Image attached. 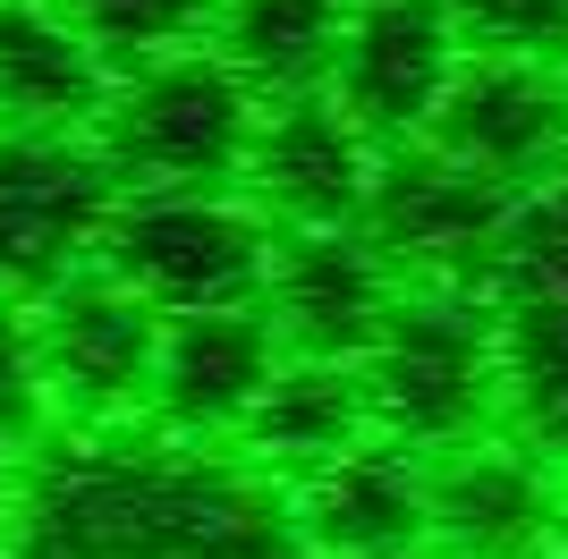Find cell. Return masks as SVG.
I'll return each mask as SVG.
<instances>
[{
  "mask_svg": "<svg viewBox=\"0 0 568 559\" xmlns=\"http://www.w3.org/2000/svg\"><path fill=\"white\" fill-rule=\"evenodd\" d=\"M390 559H442V551H433V542H425V551H390Z\"/></svg>",
  "mask_w": 568,
  "mask_h": 559,
  "instance_id": "obj_24",
  "label": "cell"
},
{
  "mask_svg": "<svg viewBox=\"0 0 568 559\" xmlns=\"http://www.w3.org/2000/svg\"><path fill=\"white\" fill-rule=\"evenodd\" d=\"M281 331L263 305H204V314H162V348H153V390L144 424L187 433V441H237L246 407L263 398L281 365Z\"/></svg>",
  "mask_w": 568,
  "mask_h": 559,
  "instance_id": "obj_14",
  "label": "cell"
},
{
  "mask_svg": "<svg viewBox=\"0 0 568 559\" xmlns=\"http://www.w3.org/2000/svg\"><path fill=\"white\" fill-rule=\"evenodd\" d=\"M560 60H568V51H560Z\"/></svg>",
  "mask_w": 568,
  "mask_h": 559,
  "instance_id": "obj_26",
  "label": "cell"
},
{
  "mask_svg": "<svg viewBox=\"0 0 568 559\" xmlns=\"http://www.w3.org/2000/svg\"><path fill=\"white\" fill-rule=\"evenodd\" d=\"M407 280L382 263V246L356 221L339 230H272V263H263V314L281 331L288 356H356L374 348V331L390 323Z\"/></svg>",
  "mask_w": 568,
  "mask_h": 559,
  "instance_id": "obj_10",
  "label": "cell"
},
{
  "mask_svg": "<svg viewBox=\"0 0 568 559\" xmlns=\"http://www.w3.org/2000/svg\"><path fill=\"white\" fill-rule=\"evenodd\" d=\"M9 509H18V458L0 449V535H9Z\"/></svg>",
  "mask_w": 568,
  "mask_h": 559,
  "instance_id": "obj_22",
  "label": "cell"
},
{
  "mask_svg": "<svg viewBox=\"0 0 568 559\" xmlns=\"http://www.w3.org/2000/svg\"><path fill=\"white\" fill-rule=\"evenodd\" d=\"M94 263L128 280L153 314L255 305L272 263V212L246 186H119Z\"/></svg>",
  "mask_w": 568,
  "mask_h": 559,
  "instance_id": "obj_4",
  "label": "cell"
},
{
  "mask_svg": "<svg viewBox=\"0 0 568 559\" xmlns=\"http://www.w3.org/2000/svg\"><path fill=\"white\" fill-rule=\"evenodd\" d=\"M111 69L77 34L69 0H0V128H85L94 136Z\"/></svg>",
  "mask_w": 568,
  "mask_h": 559,
  "instance_id": "obj_16",
  "label": "cell"
},
{
  "mask_svg": "<svg viewBox=\"0 0 568 559\" xmlns=\"http://www.w3.org/2000/svg\"><path fill=\"white\" fill-rule=\"evenodd\" d=\"M365 407L382 441H407L416 458L458 449L475 433L509 424V382H500V331L484 288H399L390 323L356 356Z\"/></svg>",
  "mask_w": 568,
  "mask_h": 559,
  "instance_id": "obj_2",
  "label": "cell"
},
{
  "mask_svg": "<svg viewBox=\"0 0 568 559\" xmlns=\"http://www.w3.org/2000/svg\"><path fill=\"white\" fill-rule=\"evenodd\" d=\"M458 60H467V34L442 0H356L332 60V102L374 144H407L433 128Z\"/></svg>",
  "mask_w": 568,
  "mask_h": 559,
  "instance_id": "obj_11",
  "label": "cell"
},
{
  "mask_svg": "<svg viewBox=\"0 0 568 559\" xmlns=\"http://www.w3.org/2000/svg\"><path fill=\"white\" fill-rule=\"evenodd\" d=\"M348 9L356 0H221L213 9V51L263 93V102L314 93V85H332Z\"/></svg>",
  "mask_w": 568,
  "mask_h": 559,
  "instance_id": "obj_18",
  "label": "cell"
},
{
  "mask_svg": "<svg viewBox=\"0 0 568 559\" xmlns=\"http://www.w3.org/2000/svg\"><path fill=\"white\" fill-rule=\"evenodd\" d=\"M425 509L442 559H535L560 526V466L509 424L425 458Z\"/></svg>",
  "mask_w": 568,
  "mask_h": 559,
  "instance_id": "obj_12",
  "label": "cell"
},
{
  "mask_svg": "<svg viewBox=\"0 0 568 559\" xmlns=\"http://www.w3.org/2000/svg\"><path fill=\"white\" fill-rule=\"evenodd\" d=\"M34 339H43V373H51L60 424H136L144 416L162 314L128 280H111L102 263L69 272L60 288L34 297Z\"/></svg>",
  "mask_w": 568,
  "mask_h": 559,
  "instance_id": "obj_9",
  "label": "cell"
},
{
  "mask_svg": "<svg viewBox=\"0 0 568 559\" xmlns=\"http://www.w3.org/2000/svg\"><path fill=\"white\" fill-rule=\"evenodd\" d=\"M213 9L221 0H69L77 34L94 43V60L111 77L153 69V60H170V51L213 43Z\"/></svg>",
  "mask_w": 568,
  "mask_h": 559,
  "instance_id": "obj_19",
  "label": "cell"
},
{
  "mask_svg": "<svg viewBox=\"0 0 568 559\" xmlns=\"http://www.w3.org/2000/svg\"><path fill=\"white\" fill-rule=\"evenodd\" d=\"M365 433H374V407H365L356 365H339V356H281L272 382H263V398L246 407V424H237V449H246L263 475L297 484L306 466L356 449Z\"/></svg>",
  "mask_w": 568,
  "mask_h": 559,
  "instance_id": "obj_17",
  "label": "cell"
},
{
  "mask_svg": "<svg viewBox=\"0 0 568 559\" xmlns=\"http://www.w3.org/2000/svg\"><path fill=\"white\" fill-rule=\"evenodd\" d=\"M551 551H568V484H560V526H551Z\"/></svg>",
  "mask_w": 568,
  "mask_h": 559,
  "instance_id": "obj_23",
  "label": "cell"
},
{
  "mask_svg": "<svg viewBox=\"0 0 568 559\" xmlns=\"http://www.w3.org/2000/svg\"><path fill=\"white\" fill-rule=\"evenodd\" d=\"M467 43L500 51H568V0H442Z\"/></svg>",
  "mask_w": 568,
  "mask_h": 559,
  "instance_id": "obj_21",
  "label": "cell"
},
{
  "mask_svg": "<svg viewBox=\"0 0 568 559\" xmlns=\"http://www.w3.org/2000/svg\"><path fill=\"white\" fill-rule=\"evenodd\" d=\"M535 559H568V551H535Z\"/></svg>",
  "mask_w": 568,
  "mask_h": 559,
  "instance_id": "obj_25",
  "label": "cell"
},
{
  "mask_svg": "<svg viewBox=\"0 0 568 559\" xmlns=\"http://www.w3.org/2000/svg\"><path fill=\"white\" fill-rule=\"evenodd\" d=\"M255 128H263V93L213 43H195L153 60V69L111 77L94 144L119 170V186H237Z\"/></svg>",
  "mask_w": 568,
  "mask_h": 559,
  "instance_id": "obj_3",
  "label": "cell"
},
{
  "mask_svg": "<svg viewBox=\"0 0 568 559\" xmlns=\"http://www.w3.org/2000/svg\"><path fill=\"white\" fill-rule=\"evenodd\" d=\"M60 433L51 407V373H43V339H34V305L0 297V449L26 458L34 441Z\"/></svg>",
  "mask_w": 568,
  "mask_h": 559,
  "instance_id": "obj_20",
  "label": "cell"
},
{
  "mask_svg": "<svg viewBox=\"0 0 568 559\" xmlns=\"http://www.w3.org/2000/svg\"><path fill=\"white\" fill-rule=\"evenodd\" d=\"M450 162L484 170L493 186L526 195L568 162V60L560 51H500L467 43L450 93L425 128Z\"/></svg>",
  "mask_w": 568,
  "mask_h": 559,
  "instance_id": "obj_8",
  "label": "cell"
},
{
  "mask_svg": "<svg viewBox=\"0 0 568 559\" xmlns=\"http://www.w3.org/2000/svg\"><path fill=\"white\" fill-rule=\"evenodd\" d=\"M119 170L85 128H0V297L34 305L102 255Z\"/></svg>",
  "mask_w": 568,
  "mask_h": 559,
  "instance_id": "obj_7",
  "label": "cell"
},
{
  "mask_svg": "<svg viewBox=\"0 0 568 559\" xmlns=\"http://www.w3.org/2000/svg\"><path fill=\"white\" fill-rule=\"evenodd\" d=\"M509 212H518L509 186L450 162L433 136H407L382 144L356 230L382 246V263L407 288H484L500 263V237H509Z\"/></svg>",
  "mask_w": 568,
  "mask_h": 559,
  "instance_id": "obj_6",
  "label": "cell"
},
{
  "mask_svg": "<svg viewBox=\"0 0 568 559\" xmlns=\"http://www.w3.org/2000/svg\"><path fill=\"white\" fill-rule=\"evenodd\" d=\"M500 331V382H509V433L535 441L568 475V162L526 186L484 280Z\"/></svg>",
  "mask_w": 568,
  "mask_h": 559,
  "instance_id": "obj_5",
  "label": "cell"
},
{
  "mask_svg": "<svg viewBox=\"0 0 568 559\" xmlns=\"http://www.w3.org/2000/svg\"><path fill=\"white\" fill-rule=\"evenodd\" d=\"M0 559H314L288 484L237 441L162 424H60L18 458Z\"/></svg>",
  "mask_w": 568,
  "mask_h": 559,
  "instance_id": "obj_1",
  "label": "cell"
},
{
  "mask_svg": "<svg viewBox=\"0 0 568 559\" xmlns=\"http://www.w3.org/2000/svg\"><path fill=\"white\" fill-rule=\"evenodd\" d=\"M288 509H297V535H306L314 559H390V551H425L433 542L425 458L407 441H382V433L306 466L288 484Z\"/></svg>",
  "mask_w": 568,
  "mask_h": 559,
  "instance_id": "obj_15",
  "label": "cell"
},
{
  "mask_svg": "<svg viewBox=\"0 0 568 559\" xmlns=\"http://www.w3.org/2000/svg\"><path fill=\"white\" fill-rule=\"evenodd\" d=\"M374 162H382V144L332 102V85H314V93L263 102V128H255V153H246L237 186L272 212V230H339V221L365 212Z\"/></svg>",
  "mask_w": 568,
  "mask_h": 559,
  "instance_id": "obj_13",
  "label": "cell"
}]
</instances>
